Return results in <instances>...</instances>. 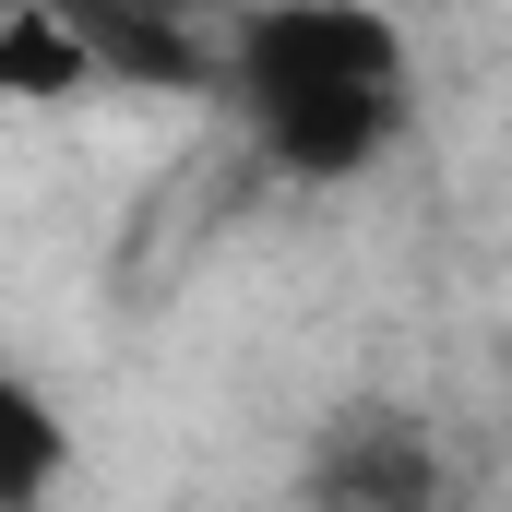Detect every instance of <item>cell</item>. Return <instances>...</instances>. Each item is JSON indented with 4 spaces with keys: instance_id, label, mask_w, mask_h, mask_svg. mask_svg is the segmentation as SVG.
<instances>
[{
    "instance_id": "obj_1",
    "label": "cell",
    "mask_w": 512,
    "mask_h": 512,
    "mask_svg": "<svg viewBox=\"0 0 512 512\" xmlns=\"http://www.w3.org/2000/svg\"><path fill=\"white\" fill-rule=\"evenodd\" d=\"M215 96L239 108L251 155L298 191L370 179L417 120V60L382 0H227Z\"/></svg>"
},
{
    "instance_id": "obj_2",
    "label": "cell",
    "mask_w": 512,
    "mask_h": 512,
    "mask_svg": "<svg viewBox=\"0 0 512 512\" xmlns=\"http://www.w3.org/2000/svg\"><path fill=\"white\" fill-rule=\"evenodd\" d=\"M298 512H453V441L405 393H346L298 441Z\"/></svg>"
},
{
    "instance_id": "obj_3",
    "label": "cell",
    "mask_w": 512,
    "mask_h": 512,
    "mask_svg": "<svg viewBox=\"0 0 512 512\" xmlns=\"http://www.w3.org/2000/svg\"><path fill=\"white\" fill-rule=\"evenodd\" d=\"M84 48L96 84L143 96H215V48H227V0H48Z\"/></svg>"
},
{
    "instance_id": "obj_4",
    "label": "cell",
    "mask_w": 512,
    "mask_h": 512,
    "mask_svg": "<svg viewBox=\"0 0 512 512\" xmlns=\"http://www.w3.org/2000/svg\"><path fill=\"white\" fill-rule=\"evenodd\" d=\"M60 477H72V417H60V393L24 382V370L0 358V512H48Z\"/></svg>"
}]
</instances>
